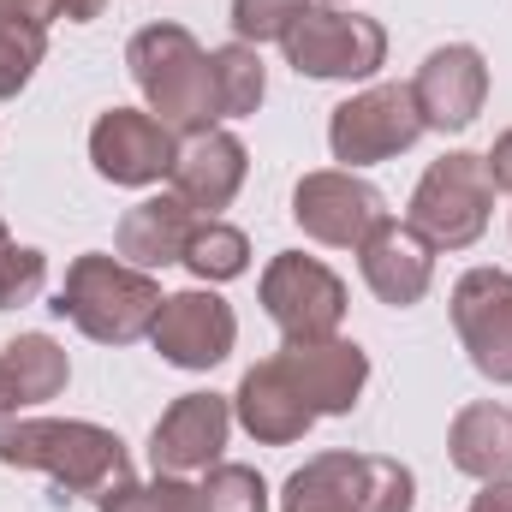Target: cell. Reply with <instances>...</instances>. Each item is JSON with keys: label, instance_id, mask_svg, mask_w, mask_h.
Returning <instances> with one entry per match:
<instances>
[{"label": "cell", "instance_id": "6da1fadb", "mask_svg": "<svg viewBox=\"0 0 512 512\" xmlns=\"http://www.w3.org/2000/svg\"><path fill=\"white\" fill-rule=\"evenodd\" d=\"M0 465L12 471H42L66 501L72 495H108L131 483V453L126 441L102 423L78 417H12L0 423Z\"/></svg>", "mask_w": 512, "mask_h": 512}, {"label": "cell", "instance_id": "7a4b0ae2", "mask_svg": "<svg viewBox=\"0 0 512 512\" xmlns=\"http://www.w3.org/2000/svg\"><path fill=\"white\" fill-rule=\"evenodd\" d=\"M126 66L149 102V114L167 131H209L221 120V96H215V66L197 48V36L185 24H143L126 42Z\"/></svg>", "mask_w": 512, "mask_h": 512}, {"label": "cell", "instance_id": "3957f363", "mask_svg": "<svg viewBox=\"0 0 512 512\" xmlns=\"http://www.w3.org/2000/svg\"><path fill=\"white\" fill-rule=\"evenodd\" d=\"M155 310H161L155 274H143V268H131L120 256H102V251L72 256V268H66V280H60V298H54V316H66V322H72L84 340H96V346L149 340Z\"/></svg>", "mask_w": 512, "mask_h": 512}, {"label": "cell", "instance_id": "277c9868", "mask_svg": "<svg viewBox=\"0 0 512 512\" xmlns=\"http://www.w3.org/2000/svg\"><path fill=\"white\" fill-rule=\"evenodd\" d=\"M417 477L382 453H316L280 489V512H411Z\"/></svg>", "mask_w": 512, "mask_h": 512}, {"label": "cell", "instance_id": "5b68a950", "mask_svg": "<svg viewBox=\"0 0 512 512\" xmlns=\"http://www.w3.org/2000/svg\"><path fill=\"white\" fill-rule=\"evenodd\" d=\"M489 209H495V179L489 161L471 149H453L441 161H429V173L411 191L405 227L429 245V251H465L489 233Z\"/></svg>", "mask_w": 512, "mask_h": 512}, {"label": "cell", "instance_id": "8992f818", "mask_svg": "<svg viewBox=\"0 0 512 512\" xmlns=\"http://www.w3.org/2000/svg\"><path fill=\"white\" fill-rule=\"evenodd\" d=\"M280 48H286V66L316 84H358L387 66V30L346 6H310Z\"/></svg>", "mask_w": 512, "mask_h": 512}, {"label": "cell", "instance_id": "52a82bcc", "mask_svg": "<svg viewBox=\"0 0 512 512\" xmlns=\"http://www.w3.org/2000/svg\"><path fill=\"white\" fill-rule=\"evenodd\" d=\"M262 310L280 328L286 346H310V340H334L346 322V280L304 251H280L262 268Z\"/></svg>", "mask_w": 512, "mask_h": 512}, {"label": "cell", "instance_id": "ba28073f", "mask_svg": "<svg viewBox=\"0 0 512 512\" xmlns=\"http://www.w3.org/2000/svg\"><path fill=\"white\" fill-rule=\"evenodd\" d=\"M417 137H423V114H417L411 84H370L328 114V149L346 173L405 155Z\"/></svg>", "mask_w": 512, "mask_h": 512}, {"label": "cell", "instance_id": "9c48e42d", "mask_svg": "<svg viewBox=\"0 0 512 512\" xmlns=\"http://www.w3.org/2000/svg\"><path fill=\"white\" fill-rule=\"evenodd\" d=\"M292 221L304 227V239H316L328 251H358L387 221V197L370 179L346 173V167H322V173H304L298 179Z\"/></svg>", "mask_w": 512, "mask_h": 512}, {"label": "cell", "instance_id": "30bf717a", "mask_svg": "<svg viewBox=\"0 0 512 512\" xmlns=\"http://www.w3.org/2000/svg\"><path fill=\"white\" fill-rule=\"evenodd\" d=\"M453 328L471 370L495 387H512V274L465 268L453 280Z\"/></svg>", "mask_w": 512, "mask_h": 512}, {"label": "cell", "instance_id": "8fae6325", "mask_svg": "<svg viewBox=\"0 0 512 512\" xmlns=\"http://www.w3.org/2000/svg\"><path fill=\"white\" fill-rule=\"evenodd\" d=\"M233 340H239V316L215 286H191V292L161 298L155 328H149V346L173 370H215V364H227Z\"/></svg>", "mask_w": 512, "mask_h": 512}, {"label": "cell", "instance_id": "7c38bea8", "mask_svg": "<svg viewBox=\"0 0 512 512\" xmlns=\"http://www.w3.org/2000/svg\"><path fill=\"white\" fill-rule=\"evenodd\" d=\"M173 155H179V137L149 108H108L90 126V167L108 185H131V191L161 185L173 173Z\"/></svg>", "mask_w": 512, "mask_h": 512}, {"label": "cell", "instance_id": "4fadbf2b", "mask_svg": "<svg viewBox=\"0 0 512 512\" xmlns=\"http://www.w3.org/2000/svg\"><path fill=\"white\" fill-rule=\"evenodd\" d=\"M233 435V399L221 393H179L161 423L149 429V465L161 477H197L221 465V447Z\"/></svg>", "mask_w": 512, "mask_h": 512}, {"label": "cell", "instance_id": "5bb4252c", "mask_svg": "<svg viewBox=\"0 0 512 512\" xmlns=\"http://www.w3.org/2000/svg\"><path fill=\"white\" fill-rule=\"evenodd\" d=\"M411 96H417L423 131H465L489 102V60L471 42H447L417 66Z\"/></svg>", "mask_w": 512, "mask_h": 512}, {"label": "cell", "instance_id": "9a60e30c", "mask_svg": "<svg viewBox=\"0 0 512 512\" xmlns=\"http://www.w3.org/2000/svg\"><path fill=\"white\" fill-rule=\"evenodd\" d=\"M245 173H251V155H245V143H239L233 131L209 126V131H191V137L179 143L167 185H173V197H179L185 209H197V215L209 221V215H221V209L239 197Z\"/></svg>", "mask_w": 512, "mask_h": 512}, {"label": "cell", "instance_id": "2e32d148", "mask_svg": "<svg viewBox=\"0 0 512 512\" xmlns=\"http://www.w3.org/2000/svg\"><path fill=\"white\" fill-rule=\"evenodd\" d=\"M280 370L292 376V387L304 393V405L316 417H346L358 399H364V382H370V352L358 340H310V346H286L280 352Z\"/></svg>", "mask_w": 512, "mask_h": 512}, {"label": "cell", "instance_id": "e0dca14e", "mask_svg": "<svg viewBox=\"0 0 512 512\" xmlns=\"http://www.w3.org/2000/svg\"><path fill=\"white\" fill-rule=\"evenodd\" d=\"M358 268H364V286H370L382 304H393V310L423 304V292L435 286V251H429L405 221H393V215L358 245Z\"/></svg>", "mask_w": 512, "mask_h": 512}, {"label": "cell", "instance_id": "ac0fdd59", "mask_svg": "<svg viewBox=\"0 0 512 512\" xmlns=\"http://www.w3.org/2000/svg\"><path fill=\"white\" fill-rule=\"evenodd\" d=\"M233 423H239L251 441H262V447H292V441L310 435L316 411L304 405V393H298L292 376L280 370V358H268V364L245 370V382L233 393Z\"/></svg>", "mask_w": 512, "mask_h": 512}, {"label": "cell", "instance_id": "d6986e66", "mask_svg": "<svg viewBox=\"0 0 512 512\" xmlns=\"http://www.w3.org/2000/svg\"><path fill=\"white\" fill-rule=\"evenodd\" d=\"M197 209H185L173 191L167 197H143L137 209H126V221H120V233H114V251L120 262L131 268H167V262H185V245H191V233H197Z\"/></svg>", "mask_w": 512, "mask_h": 512}, {"label": "cell", "instance_id": "ffe728a7", "mask_svg": "<svg viewBox=\"0 0 512 512\" xmlns=\"http://www.w3.org/2000/svg\"><path fill=\"white\" fill-rule=\"evenodd\" d=\"M447 459L477 477V483H495V477H512V411L495 405V399H477L453 417L447 429Z\"/></svg>", "mask_w": 512, "mask_h": 512}, {"label": "cell", "instance_id": "44dd1931", "mask_svg": "<svg viewBox=\"0 0 512 512\" xmlns=\"http://www.w3.org/2000/svg\"><path fill=\"white\" fill-rule=\"evenodd\" d=\"M0 358H6V370L24 387V405H48V399H60L66 382H72V358L48 334H18L12 346H0Z\"/></svg>", "mask_w": 512, "mask_h": 512}, {"label": "cell", "instance_id": "7402d4cb", "mask_svg": "<svg viewBox=\"0 0 512 512\" xmlns=\"http://www.w3.org/2000/svg\"><path fill=\"white\" fill-rule=\"evenodd\" d=\"M209 66H215L221 120H245V114L262 108V96H268V72H262V54H256L251 42H227V48H215Z\"/></svg>", "mask_w": 512, "mask_h": 512}, {"label": "cell", "instance_id": "603a6c76", "mask_svg": "<svg viewBox=\"0 0 512 512\" xmlns=\"http://www.w3.org/2000/svg\"><path fill=\"white\" fill-rule=\"evenodd\" d=\"M185 268H191L203 286L239 280V274L251 268V239H245L233 221L209 215V221H197V233H191V245H185Z\"/></svg>", "mask_w": 512, "mask_h": 512}, {"label": "cell", "instance_id": "cb8c5ba5", "mask_svg": "<svg viewBox=\"0 0 512 512\" xmlns=\"http://www.w3.org/2000/svg\"><path fill=\"white\" fill-rule=\"evenodd\" d=\"M197 495H203V512H268V483H262V471L233 465V459L209 465L203 483H197Z\"/></svg>", "mask_w": 512, "mask_h": 512}, {"label": "cell", "instance_id": "d4e9b609", "mask_svg": "<svg viewBox=\"0 0 512 512\" xmlns=\"http://www.w3.org/2000/svg\"><path fill=\"white\" fill-rule=\"evenodd\" d=\"M42 54H48V30H42V24L0 18V102H12V96L36 78Z\"/></svg>", "mask_w": 512, "mask_h": 512}, {"label": "cell", "instance_id": "484cf974", "mask_svg": "<svg viewBox=\"0 0 512 512\" xmlns=\"http://www.w3.org/2000/svg\"><path fill=\"white\" fill-rule=\"evenodd\" d=\"M102 512H203V495L185 483V477H161L155 471V483H120V489H108L102 495Z\"/></svg>", "mask_w": 512, "mask_h": 512}, {"label": "cell", "instance_id": "4316f807", "mask_svg": "<svg viewBox=\"0 0 512 512\" xmlns=\"http://www.w3.org/2000/svg\"><path fill=\"white\" fill-rule=\"evenodd\" d=\"M310 6H316V0H233V36L251 42V48H262V42H286L292 24H298Z\"/></svg>", "mask_w": 512, "mask_h": 512}, {"label": "cell", "instance_id": "83f0119b", "mask_svg": "<svg viewBox=\"0 0 512 512\" xmlns=\"http://www.w3.org/2000/svg\"><path fill=\"white\" fill-rule=\"evenodd\" d=\"M48 286V256L36 245H6L0 251V310H18V304H36Z\"/></svg>", "mask_w": 512, "mask_h": 512}, {"label": "cell", "instance_id": "f1b7e54d", "mask_svg": "<svg viewBox=\"0 0 512 512\" xmlns=\"http://www.w3.org/2000/svg\"><path fill=\"white\" fill-rule=\"evenodd\" d=\"M0 18H18V24H54L66 18V0H0Z\"/></svg>", "mask_w": 512, "mask_h": 512}, {"label": "cell", "instance_id": "f546056e", "mask_svg": "<svg viewBox=\"0 0 512 512\" xmlns=\"http://www.w3.org/2000/svg\"><path fill=\"white\" fill-rule=\"evenodd\" d=\"M483 161H489V179H495V191H507V197H512V126L495 137V149H489Z\"/></svg>", "mask_w": 512, "mask_h": 512}, {"label": "cell", "instance_id": "4dcf8cb0", "mask_svg": "<svg viewBox=\"0 0 512 512\" xmlns=\"http://www.w3.org/2000/svg\"><path fill=\"white\" fill-rule=\"evenodd\" d=\"M18 411H30V405H24V387H18V376H12L6 358H0V423H12Z\"/></svg>", "mask_w": 512, "mask_h": 512}, {"label": "cell", "instance_id": "1f68e13d", "mask_svg": "<svg viewBox=\"0 0 512 512\" xmlns=\"http://www.w3.org/2000/svg\"><path fill=\"white\" fill-rule=\"evenodd\" d=\"M471 512H512V477H495V483H483V495L471 501Z\"/></svg>", "mask_w": 512, "mask_h": 512}, {"label": "cell", "instance_id": "d6a6232c", "mask_svg": "<svg viewBox=\"0 0 512 512\" xmlns=\"http://www.w3.org/2000/svg\"><path fill=\"white\" fill-rule=\"evenodd\" d=\"M108 12V0H66V18L72 24H90V18H102Z\"/></svg>", "mask_w": 512, "mask_h": 512}, {"label": "cell", "instance_id": "836d02e7", "mask_svg": "<svg viewBox=\"0 0 512 512\" xmlns=\"http://www.w3.org/2000/svg\"><path fill=\"white\" fill-rule=\"evenodd\" d=\"M6 245H12V233H6V221H0V251H6Z\"/></svg>", "mask_w": 512, "mask_h": 512}, {"label": "cell", "instance_id": "e575fe53", "mask_svg": "<svg viewBox=\"0 0 512 512\" xmlns=\"http://www.w3.org/2000/svg\"><path fill=\"white\" fill-rule=\"evenodd\" d=\"M328 6H346V0H328Z\"/></svg>", "mask_w": 512, "mask_h": 512}]
</instances>
